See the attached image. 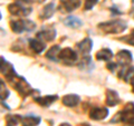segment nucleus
<instances>
[{
	"label": "nucleus",
	"instance_id": "obj_22",
	"mask_svg": "<svg viewBox=\"0 0 134 126\" xmlns=\"http://www.w3.org/2000/svg\"><path fill=\"white\" fill-rule=\"evenodd\" d=\"M54 12H55V5H54V3H49V5H47L43 9V12H41V18L43 19H48L54 15Z\"/></svg>",
	"mask_w": 134,
	"mask_h": 126
},
{
	"label": "nucleus",
	"instance_id": "obj_5",
	"mask_svg": "<svg viewBox=\"0 0 134 126\" xmlns=\"http://www.w3.org/2000/svg\"><path fill=\"white\" fill-rule=\"evenodd\" d=\"M8 10L11 15L14 16H27L29 12H31L30 8H24V6H21L18 2L11 3V5L8 6Z\"/></svg>",
	"mask_w": 134,
	"mask_h": 126
},
{
	"label": "nucleus",
	"instance_id": "obj_6",
	"mask_svg": "<svg viewBox=\"0 0 134 126\" xmlns=\"http://www.w3.org/2000/svg\"><path fill=\"white\" fill-rule=\"evenodd\" d=\"M1 74L5 75V77L9 81V79H11L12 77L16 76V71H15V68L14 66H12L10 62L6 61L3 58L1 57Z\"/></svg>",
	"mask_w": 134,
	"mask_h": 126
},
{
	"label": "nucleus",
	"instance_id": "obj_17",
	"mask_svg": "<svg viewBox=\"0 0 134 126\" xmlns=\"http://www.w3.org/2000/svg\"><path fill=\"white\" fill-rule=\"evenodd\" d=\"M112 57H113L112 50L107 49V48L99 50V51L96 54V59H98V60H110Z\"/></svg>",
	"mask_w": 134,
	"mask_h": 126
},
{
	"label": "nucleus",
	"instance_id": "obj_8",
	"mask_svg": "<svg viewBox=\"0 0 134 126\" xmlns=\"http://www.w3.org/2000/svg\"><path fill=\"white\" fill-rule=\"evenodd\" d=\"M37 38L45 41H53L56 38V30L54 28H46L37 33Z\"/></svg>",
	"mask_w": 134,
	"mask_h": 126
},
{
	"label": "nucleus",
	"instance_id": "obj_18",
	"mask_svg": "<svg viewBox=\"0 0 134 126\" xmlns=\"http://www.w3.org/2000/svg\"><path fill=\"white\" fill-rule=\"evenodd\" d=\"M79 68L81 69H84V70H91L92 68H93V62H92V59H91V57L90 56H87L85 55L83 58H82V60L81 62H79Z\"/></svg>",
	"mask_w": 134,
	"mask_h": 126
},
{
	"label": "nucleus",
	"instance_id": "obj_28",
	"mask_svg": "<svg viewBox=\"0 0 134 126\" xmlns=\"http://www.w3.org/2000/svg\"><path fill=\"white\" fill-rule=\"evenodd\" d=\"M130 83H131V86H132V90H133V93H134V75L131 77V79H130Z\"/></svg>",
	"mask_w": 134,
	"mask_h": 126
},
{
	"label": "nucleus",
	"instance_id": "obj_3",
	"mask_svg": "<svg viewBox=\"0 0 134 126\" xmlns=\"http://www.w3.org/2000/svg\"><path fill=\"white\" fill-rule=\"evenodd\" d=\"M123 122V123H132L134 122V103H129L126 106L123 108L122 112L116 114V117L113 118L111 122Z\"/></svg>",
	"mask_w": 134,
	"mask_h": 126
},
{
	"label": "nucleus",
	"instance_id": "obj_12",
	"mask_svg": "<svg viewBox=\"0 0 134 126\" xmlns=\"http://www.w3.org/2000/svg\"><path fill=\"white\" fill-rule=\"evenodd\" d=\"M120 103V96L115 90L108 89L106 91V104L108 106H115Z\"/></svg>",
	"mask_w": 134,
	"mask_h": 126
},
{
	"label": "nucleus",
	"instance_id": "obj_24",
	"mask_svg": "<svg viewBox=\"0 0 134 126\" xmlns=\"http://www.w3.org/2000/svg\"><path fill=\"white\" fill-rule=\"evenodd\" d=\"M98 0H85V9L86 10H91L96 3H97Z\"/></svg>",
	"mask_w": 134,
	"mask_h": 126
},
{
	"label": "nucleus",
	"instance_id": "obj_15",
	"mask_svg": "<svg viewBox=\"0 0 134 126\" xmlns=\"http://www.w3.org/2000/svg\"><path fill=\"white\" fill-rule=\"evenodd\" d=\"M79 103V97L77 95H74V94H69V95H66L64 96L63 98V104L66 105L68 107H74Z\"/></svg>",
	"mask_w": 134,
	"mask_h": 126
},
{
	"label": "nucleus",
	"instance_id": "obj_11",
	"mask_svg": "<svg viewBox=\"0 0 134 126\" xmlns=\"http://www.w3.org/2000/svg\"><path fill=\"white\" fill-rule=\"evenodd\" d=\"M76 46H77L78 51H81L82 54H84V55H87V54L92 50L93 43H92V40L90 38H85V39H83L81 43H78Z\"/></svg>",
	"mask_w": 134,
	"mask_h": 126
},
{
	"label": "nucleus",
	"instance_id": "obj_4",
	"mask_svg": "<svg viewBox=\"0 0 134 126\" xmlns=\"http://www.w3.org/2000/svg\"><path fill=\"white\" fill-rule=\"evenodd\" d=\"M58 60H62L64 64L73 65L74 62H76V60H77V55L73 49L64 48L60 50L59 56H58Z\"/></svg>",
	"mask_w": 134,
	"mask_h": 126
},
{
	"label": "nucleus",
	"instance_id": "obj_16",
	"mask_svg": "<svg viewBox=\"0 0 134 126\" xmlns=\"http://www.w3.org/2000/svg\"><path fill=\"white\" fill-rule=\"evenodd\" d=\"M57 98H58L57 96L52 95V96H45V97H36L35 100L39 105H41V106L47 107V106H49V105H52L55 100H57Z\"/></svg>",
	"mask_w": 134,
	"mask_h": 126
},
{
	"label": "nucleus",
	"instance_id": "obj_10",
	"mask_svg": "<svg viewBox=\"0 0 134 126\" xmlns=\"http://www.w3.org/2000/svg\"><path fill=\"white\" fill-rule=\"evenodd\" d=\"M40 123V117L35 115H27L20 117V124L23 126H36Z\"/></svg>",
	"mask_w": 134,
	"mask_h": 126
},
{
	"label": "nucleus",
	"instance_id": "obj_14",
	"mask_svg": "<svg viewBox=\"0 0 134 126\" xmlns=\"http://www.w3.org/2000/svg\"><path fill=\"white\" fill-rule=\"evenodd\" d=\"M81 6V0H63L62 7L65 9V11H73Z\"/></svg>",
	"mask_w": 134,
	"mask_h": 126
},
{
	"label": "nucleus",
	"instance_id": "obj_13",
	"mask_svg": "<svg viewBox=\"0 0 134 126\" xmlns=\"http://www.w3.org/2000/svg\"><path fill=\"white\" fill-rule=\"evenodd\" d=\"M10 26L12 31H15L17 33H20L25 30H27V25H26V20H15V21H11L10 22Z\"/></svg>",
	"mask_w": 134,
	"mask_h": 126
},
{
	"label": "nucleus",
	"instance_id": "obj_2",
	"mask_svg": "<svg viewBox=\"0 0 134 126\" xmlns=\"http://www.w3.org/2000/svg\"><path fill=\"white\" fill-rule=\"evenodd\" d=\"M10 84L12 85V87H15L17 90L20 93V95L23 96H28L29 94H31V87L29 86V84L26 82V79L16 75L15 77H12L11 79H9Z\"/></svg>",
	"mask_w": 134,
	"mask_h": 126
},
{
	"label": "nucleus",
	"instance_id": "obj_20",
	"mask_svg": "<svg viewBox=\"0 0 134 126\" xmlns=\"http://www.w3.org/2000/svg\"><path fill=\"white\" fill-rule=\"evenodd\" d=\"M59 53H60L59 46H53V47L47 51V54H46V57L49 58V59H52V60H55L56 61V60H58Z\"/></svg>",
	"mask_w": 134,
	"mask_h": 126
},
{
	"label": "nucleus",
	"instance_id": "obj_27",
	"mask_svg": "<svg viewBox=\"0 0 134 126\" xmlns=\"http://www.w3.org/2000/svg\"><path fill=\"white\" fill-rule=\"evenodd\" d=\"M116 67H117V64H115V62H108V64H107V68L110 69L111 71L114 70Z\"/></svg>",
	"mask_w": 134,
	"mask_h": 126
},
{
	"label": "nucleus",
	"instance_id": "obj_25",
	"mask_svg": "<svg viewBox=\"0 0 134 126\" xmlns=\"http://www.w3.org/2000/svg\"><path fill=\"white\" fill-rule=\"evenodd\" d=\"M8 96H9V91L7 90L6 87H3V82L1 81V98L2 99H6Z\"/></svg>",
	"mask_w": 134,
	"mask_h": 126
},
{
	"label": "nucleus",
	"instance_id": "obj_21",
	"mask_svg": "<svg viewBox=\"0 0 134 126\" xmlns=\"http://www.w3.org/2000/svg\"><path fill=\"white\" fill-rule=\"evenodd\" d=\"M64 22L66 26H68L70 28H78L82 26V21L76 17H67L64 20Z\"/></svg>",
	"mask_w": 134,
	"mask_h": 126
},
{
	"label": "nucleus",
	"instance_id": "obj_31",
	"mask_svg": "<svg viewBox=\"0 0 134 126\" xmlns=\"http://www.w3.org/2000/svg\"><path fill=\"white\" fill-rule=\"evenodd\" d=\"M81 126H90V125H88V124H82Z\"/></svg>",
	"mask_w": 134,
	"mask_h": 126
},
{
	"label": "nucleus",
	"instance_id": "obj_29",
	"mask_svg": "<svg viewBox=\"0 0 134 126\" xmlns=\"http://www.w3.org/2000/svg\"><path fill=\"white\" fill-rule=\"evenodd\" d=\"M59 126H70L69 124H66V123H63V124H60Z\"/></svg>",
	"mask_w": 134,
	"mask_h": 126
},
{
	"label": "nucleus",
	"instance_id": "obj_7",
	"mask_svg": "<svg viewBox=\"0 0 134 126\" xmlns=\"http://www.w3.org/2000/svg\"><path fill=\"white\" fill-rule=\"evenodd\" d=\"M108 115V110L105 107H93L90 112V116L92 119L94 121H100L106 118Z\"/></svg>",
	"mask_w": 134,
	"mask_h": 126
},
{
	"label": "nucleus",
	"instance_id": "obj_19",
	"mask_svg": "<svg viewBox=\"0 0 134 126\" xmlns=\"http://www.w3.org/2000/svg\"><path fill=\"white\" fill-rule=\"evenodd\" d=\"M29 45H30V48H31L35 53H37V54L41 53V51H43V50L45 49V45L41 43V41H40L38 38L30 40V41H29Z\"/></svg>",
	"mask_w": 134,
	"mask_h": 126
},
{
	"label": "nucleus",
	"instance_id": "obj_23",
	"mask_svg": "<svg viewBox=\"0 0 134 126\" xmlns=\"http://www.w3.org/2000/svg\"><path fill=\"white\" fill-rule=\"evenodd\" d=\"M6 122L8 126H15L18 123H20V116L19 115H8Z\"/></svg>",
	"mask_w": 134,
	"mask_h": 126
},
{
	"label": "nucleus",
	"instance_id": "obj_26",
	"mask_svg": "<svg viewBox=\"0 0 134 126\" xmlns=\"http://www.w3.org/2000/svg\"><path fill=\"white\" fill-rule=\"evenodd\" d=\"M124 40L126 41V43H129L130 45L134 46V30L131 32V35H129V36H127V38H125Z\"/></svg>",
	"mask_w": 134,
	"mask_h": 126
},
{
	"label": "nucleus",
	"instance_id": "obj_30",
	"mask_svg": "<svg viewBox=\"0 0 134 126\" xmlns=\"http://www.w3.org/2000/svg\"><path fill=\"white\" fill-rule=\"evenodd\" d=\"M129 126H134V122H132V123H130V125Z\"/></svg>",
	"mask_w": 134,
	"mask_h": 126
},
{
	"label": "nucleus",
	"instance_id": "obj_9",
	"mask_svg": "<svg viewBox=\"0 0 134 126\" xmlns=\"http://www.w3.org/2000/svg\"><path fill=\"white\" fill-rule=\"evenodd\" d=\"M116 59H117V62L122 67L129 66V64L132 61V54L127 51V50H121L116 55Z\"/></svg>",
	"mask_w": 134,
	"mask_h": 126
},
{
	"label": "nucleus",
	"instance_id": "obj_1",
	"mask_svg": "<svg viewBox=\"0 0 134 126\" xmlns=\"http://www.w3.org/2000/svg\"><path fill=\"white\" fill-rule=\"evenodd\" d=\"M98 28L106 33H121L127 28V25L123 20H112V21L99 24Z\"/></svg>",
	"mask_w": 134,
	"mask_h": 126
}]
</instances>
